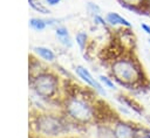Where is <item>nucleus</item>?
<instances>
[{
	"mask_svg": "<svg viewBox=\"0 0 150 138\" xmlns=\"http://www.w3.org/2000/svg\"><path fill=\"white\" fill-rule=\"evenodd\" d=\"M32 87L34 91L42 98L53 97L59 89V80L52 73H39L32 78Z\"/></svg>",
	"mask_w": 150,
	"mask_h": 138,
	"instance_id": "20e7f679",
	"label": "nucleus"
},
{
	"mask_svg": "<svg viewBox=\"0 0 150 138\" xmlns=\"http://www.w3.org/2000/svg\"><path fill=\"white\" fill-rule=\"evenodd\" d=\"M66 115L74 122L88 124L95 118V108L86 97L70 95L64 102Z\"/></svg>",
	"mask_w": 150,
	"mask_h": 138,
	"instance_id": "f03ea898",
	"label": "nucleus"
},
{
	"mask_svg": "<svg viewBox=\"0 0 150 138\" xmlns=\"http://www.w3.org/2000/svg\"><path fill=\"white\" fill-rule=\"evenodd\" d=\"M28 4H29V6L34 9V11H36V12H39V13H42V14H48L49 13V9H47L40 1H38V0H28Z\"/></svg>",
	"mask_w": 150,
	"mask_h": 138,
	"instance_id": "ddd939ff",
	"label": "nucleus"
},
{
	"mask_svg": "<svg viewBox=\"0 0 150 138\" xmlns=\"http://www.w3.org/2000/svg\"><path fill=\"white\" fill-rule=\"evenodd\" d=\"M29 26H30V28H33L34 30L41 32V30H43V29L48 26V20L40 19V18H32V19L29 20Z\"/></svg>",
	"mask_w": 150,
	"mask_h": 138,
	"instance_id": "9b49d317",
	"label": "nucleus"
},
{
	"mask_svg": "<svg viewBox=\"0 0 150 138\" xmlns=\"http://www.w3.org/2000/svg\"><path fill=\"white\" fill-rule=\"evenodd\" d=\"M75 71H76L77 76H79L83 82H86L88 85H90L91 88H94L97 92H100V94H102V95H105V91H104V89L102 88V85L93 77V75L89 73V70H88L87 68H84V67H82V65H76Z\"/></svg>",
	"mask_w": 150,
	"mask_h": 138,
	"instance_id": "423d86ee",
	"label": "nucleus"
},
{
	"mask_svg": "<svg viewBox=\"0 0 150 138\" xmlns=\"http://www.w3.org/2000/svg\"><path fill=\"white\" fill-rule=\"evenodd\" d=\"M135 138H150V129L143 125H137L135 127Z\"/></svg>",
	"mask_w": 150,
	"mask_h": 138,
	"instance_id": "f8f14e48",
	"label": "nucleus"
},
{
	"mask_svg": "<svg viewBox=\"0 0 150 138\" xmlns=\"http://www.w3.org/2000/svg\"><path fill=\"white\" fill-rule=\"evenodd\" d=\"M33 50L39 57H41L42 60H45L47 62H53L55 60V54L53 53L52 49H49L47 47H34Z\"/></svg>",
	"mask_w": 150,
	"mask_h": 138,
	"instance_id": "1a4fd4ad",
	"label": "nucleus"
},
{
	"mask_svg": "<svg viewBox=\"0 0 150 138\" xmlns=\"http://www.w3.org/2000/svg\"><path fill=\"white\" fill-rule=\"evenodd\" d=\"M117 99H118L123 105H125V106H128L129 109H131L134 112H136V113H142V112H143V109H142L141 104H138L134 98H131V97H129V96H125V95H120V96L117 97Z\"/></svg>",
	"mask_w": 150,
	"mask_h": 138,
	"instance_id": "6e6552de",
	"label": "nucleus"
},
{
	"mask_svg": "<svg viewBox=\"0 0 150 138\" xmlns=\"http://www.w3.org/2000/svg\"><path fill=\"white\" fill-rule=\"evenodd\" d=\"M98 80H100V82H101L105 88H109V89H115V88H116L115 84H114V82H112V80L109 78V77H107V76H104V75H101V76L98 77Z\"/></svg>",
	"mask_w": 150,
	"mask_h": 138,
	"instance_id": "2eb2a0df",
	"label": "nucleus"
},
{
	"mask_svg": "<svg viewBox=\"0 0 150 138\" xmlns=\"http://www.w3.org/2000/svg\"><path fill=\"white\" fill-rule=\"evenodd\" d=\"M94 20H95L96 23H98V25H101V26H103V27H107V25H108L107 20H103V18H101L100 15H95Z\"/></svg>",
	"mask_w": 150,
	"mask_h": 138,
	"instance_id": "f3484780",
	"label": "nucleus"
},
{
	"mask_svg": "<svg viewBox=\"0 0 150 138\" xmlns=\"http://www.w3.org/2000/svg\"><path fill=\"white\" fill-rule=\"evenodd\" d=\"M110 73L115 81L127 89L139 88L145 82L143 68L132 55H124L115 58L111 62Z\"/></svg>",
	"mask_w": 150,
	"mask_h": 138,
	"instance_id": "f257e3e1",
	"label": "nucleus"
},
{
	"mask_svg": "<svg viewBox=\"0 0 150 138\" xmlns=\"http://www.w3.org/2000/svg\"><path fill=\"white\" fill-rule=\"evenodd\" d=\"M55 34L57 37H64V36H69V33H68V29L64 28V27H57L56 30H55Z\"/></svg>",
	"mask_w": 150,
	"mask_h": 138,
	"instance_id": "dca6fc26",
	"label": "nucleus"
},
{
	"mask_svg": "<svg viewBox=\"0 0 150 138\" xmlns=\"http://www.w3.org/2000/svg\"><path fill=\"white\" fill-rule=\"evenodd\" d=\"M141 28L146 33V34H150V26L149 25H146V23H141Z\"/></svg>",
	"mask_w": 150,
	"mask_h": 138,
	"instance_id": "a211bd4d",
	"label": "nucleus"
},
{
	"mask_svg": "<svg viewBox=\"0 0 150 138\" xmlns=\"http://www.w3.org/2000/svg\"><path fill=\"white\" fill-rule=\"evenodd\" d=\"M66 122L56 115H40L35 119V126L39 133L47 137H57L67 131Z\"/></svg>",
	"mask_w": 150,
	"mask_h": 138,
	"instance_id": "7ed1b4c3",
	"label": "nucleus"
},
{
	"mask_svg": "<svg viewBox=\"0 0 150 138\" xmlns=\"http://www.w3.org/2000/svg\"><path fill=\"white\" fill-rule=\"evenodd\" d=\"M148 42H149V44H150V39H149V40H148Z\"/></svg>",
	"mask_w": 150,
	"mask_h": 138,
	"instance_id": "aec40b11",
	"label": "nucleus"
},
{
	"mask_svg": "<svg viewBox=\"0 0 150 138\" xmlns=\"http://www.w3.org/2000/svg\"><path fill=\"white\" fill-rule=\"evenodd\" d=\"M61 0H46V2L49 5V6H55L57 4H60Z\"/></svg>",
	"mask_w": 150,
	"mask_h": 138,
	"instance_id": "6ab92c4d",
	"label": "nucleus"
},
{
	"mask_svg": "<svg viewBox=\"0 0 150 138\" xmlns=\"http://www.w3.org/2000/svg\"><path fill=\"white\" fill-rule=\"evenodd\" d=\"M136 124L125 120H116L114 124V133L116 138H135Z\"/></svg>",
	"mask_w": 150,
	"mask_h": 138,
	"instance_id": "39448f33",
	"label": "nucleus"
},
{
	"mask_svg": "<svg viewBox=\"0 0 150 138\" xmlns=\"http://www.w3.org/2000/svg\"><path fill=\"white\" fill-rule=\"evenodd\" d=\"M105 20H107L108 25H110V26H117V25H120V26H123V27H127V28H130L131 27V23L125 18H123L120 14L114 13V12L108 13L107 16H105Z\"/></svg>",
	"mask_w": 150,
	"mask_h": 138,
	"instance_id": "0eeeda50",
	"label": "nucleus"
},
{
	"mask_svg": "<svg viewBox=\"0 0 150 138\" xmlns=\"http://www.w3.org/2000/svg\"><path fill=\"white\" fill-rule=\"evenodd\" d=\"M87 40H88V35L84 32H79L76 34V43L79 44L81 50H84L86 44H87Z\"/></svg>",
	"mask_w": 150,
	"mask_h": 138,
	"instance_id": "4468645a",
	"label": "nucleus"
},
{
	"mask_svg": "<svg viewBox=\"0 0 150 138\" xmlns=\"http://www.w3.org/2000/svg\"><path fill=\"white\" fill-rule=\"evenodd\" d=\"M97 138H116L114 133V129L107 124H100L96 127Z\"/></svg>",
	"mask_w": 150,
	"mask_h": 138,
	"instance_id": "9d476101",
	"label": "nucleus"
}]
</instances>
